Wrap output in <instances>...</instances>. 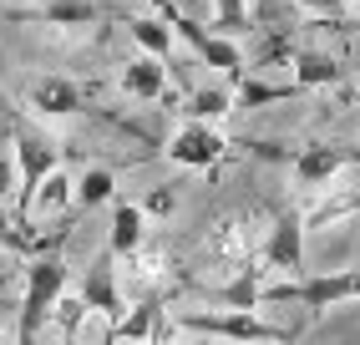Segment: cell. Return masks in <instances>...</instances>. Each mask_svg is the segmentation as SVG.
<instances>
[{
	"label": "cell",
	"mask_w": 360,
	"mask_h": 345,
	"mask_svg": "<svg viewBox=\"0 0 360 345\" xmlns=\"http://www.w3.org/2000/svg\"><path fill=\"white\" fill-rule=\"evenodd\" d=\"M91 305H86V294L77 289V294H61V305H56V325H61V335H77V325H82V315H86Z\"/></svg>",
	"instance_id": "22"
},
{
	"label": "cell",
	"mask_w": 360,
	"mask_h": 345,
	"mask_svg": "<svg viewBox=\"0 0 360 345\" xmlns=\"http://www.w3.org/2000/svg\"><path fill=\"white\" fill-rule=\"evenodd\" d=\"M142 239H148V208L117 193L112 199V224H107V249L117 259H132L142 249Z\"/></svg>",
	"instance_id": "8"
},
{
	"label": "cell",
	"mask_w": 360,
	"mask_h": 345,
	"mask_svg": "<svg viewBox=\"0 0 360 345\" xmlns=\"http://www.w3.org/2000/svg\"><path fill=\"white\" fill-rule=\"evenodd\" d=\"M142 208H148L153 218H173V213H178V193H173V188H153Z\"/></svg>",
	"instance_id": "25"
},
{
	"label": "cell",
	"mask_w": 360,
	"mask_h": 345,
	"mask_svg": "<svg viewBox=\"0 0 360 345\" xmlns=\"http://www.w3.org/2000/svg\"><path fill=\"white\" fill-rule=\"evenodd\" d=\"M345 163H350V153H340V147H330V142H309V147H300V153H295V183L315 193V188H325Z\"/></svg>",
	"instance_id": "12"
},
{
	"label": "cell",
	"mask_w": 360,
	"mask_h": 345,
	"mask_svg": "<svg viewBox=\"0 0 360 345\" xmlns=\"http://www.w3.org/2000/svg\"><path fill=\"white\" fill-rule=\"evenodd\" d=\"M15 168H20V188H15V218H20V234L31 239V199H36V188L41 178L51 168H61V147L36 132L31 122H15Z\"/></svg>",
	"instance_id": "2"
},
{
	"label": "cell",
	"mask_w": 360,
	"mask_h": 345,
	"mask_svg": "<svg viewBox=\"0 0 360 345\" xmlns=\"http://www.w3.org/2000/svg\"><path fill=\"white\" fill-rule=\"evenodd\" d=\"M295 82L304 92H315V87H335L340 82V61H335L330 51H295Z\"/></svg>",
	"instance_id": "15"
},
{
	"label": "cell",
	"mask_w": 360,
	"mask_h": 345,
	"mask_svg": "<svg viewBox=\"0 0 360 345\" xmlns=\"http://www.w3.org/2000/svg\"><path fill=\"white\" fill-rule=\"evenodd\" d=\"M26 107L36 117H77L82 112V87L66 77H36L26 92Z\"/></svg>",
	"instance_id": "11"
},
{
	"label": "cell",
	"mask_w": 360,
	"mask_h": 345,
	"mask_svg": "<svg viewBox=\"0 0 360 345\" xmlns=\"http://www.w3.org/2000/svg\"><path fill=\"white\" fill-rule=\"evenodd\" d=\"M0 244H15V249H26V234H20V218H15V203H0Z\"/></svg>",
	"instance_id": "24"
},
{
	"label": "cell",
	"mask_w": 360,
	"mask_h": 345,
	"mask_svg": "<svg viewBox=\"0 0 360 345\" xmlns=\"http://www.w3.org/2000/svg\"><path fill=\"white\" fill-rule=\"evenodd\" d=\"M127 31H132V41L142 46V51H153V56H173V41H178V31H173V20H162V15H137V20H127Z\"/></svg>",
	"instance_id": "17"
},
{
	"label": "cell",
	"mask_w": 360,
	"mask_h": 345,
	"mask_svg": "<svg viewBox=\"0 0 360 345\" xmlns=\"http://www.w3.org/2000/svg\"><path fill=\"white\" fill-rule=\"evenodd\" d=\"M112 249L86 269V280H82V294H86V305L97 310V315H107V320H122L127 315V300H122V284H117V269H112Z\"/></svg>",
	"instance_id": "9"
},
{
	"label": "cell",
	"mask_w": 360,
	"mask_h": 345,
	"mask_svg": "<svg viewBox=\"0 0 360 345\" xmlns=\"http://www.w3.org/2000/svg\"><path fill=\"white\" fill-rule=\"evenodd\" d=\"M61 294H66V259L51 249V254H41V259L26 269V294H20V325H15V340H20V345L41 340V330L56 320Z\"/></svg>",
	"instance_id": "1"
},
{
	"label": "cell",
	"mask_w": 360,
	"mask_h": 345,
	"mask_svg": "<svg viewBox=\"0 0 360 345\" xmlns=\"http://www.w3.org/2000/svg\"><path fill=\"white\" fill-rule=\"evenodd\" d=\"M117 87H122L132 102H162V96H167V61L153 56V51H142V56H132L122 66Z\"/></svg>",
	"instance_id": "10"
},
{
	"label": "cell",
	"mask_w": 360,
	"mask_h": 345,
	"mask_svg": "<svg viewBox=\"0 0 360 345\" xmlns=\"http://www.w3.org/2000/svg\"><path fill=\"white\" fill-rule=\"evenodd\" d=\"M264 300H300V305H309V310L350 305V300H360V269H340V275H315V280L264 284Z\"/></svg>",
	"instance_id": "5"
},
{
	"label": "cell",
	"mask_w": 360,
	"mask_h": 345,
	"mask_svg": "<svg viewBox=\"0 0 360 345\" xmlns=\"http://www.w3.org/2000/svg\"><path fill=\"white\" fill-rule=\"evenodd\" d=\"M173 335H208V340H290V330L279 325H264L254 320V310H229V315H198V310H183L173 320Z\"/></svg>",
	"instance_id": "4"
},
{
	"label": "cell",
	"mask_w": 360,
	"mask_h": 345,
	"mask_svg": "<svg viewBox=\"0 0 360 345\" xmlns=\"http://www.w3.org/2000/svg\"><path fill=\"white\" fill-rule=\"evenodd\" d=\"M300 11H309V15H320V20H340L345 15V0H295Z\"/></svg>",
	"instance_id": "27"
},
{
	"label": "cell",
	"mask_w": 360,
	"mask_h": 345,
	"mask_svg": "<svg viewBox=\"0 0 360 345\" xmlns=\"http://www.w3.org/2000/svg\"><path fill=\"white\" fill-rule=\"evenodd\" d=\"M15 188H20V168L15 158L0 153V203H15Z\"/></svg>",
	"instance_id": "26"
},
{
	"label": "cell",
	"mask_w": 360,
	"mask_h": 345,
	"mask_svg": "<svg viewBox=\"0 0 360 345\" xmlns=\"http://www.w3.org/2000/svg\"><path fill=\"white\" fill-rule=\"evenodd\" d=\"M304 87L290 77V82H259V77H238V107H249V112H259V107H269V102H290V96H300Z\"/></svg>",
	"instance_id": "16"
},
{
	"label": "cell",
	"mask_w": 360,
	"mask_h": 345,
	"mask_svg": "<svg viewBox=\"0 0 360 345\" xmlns=\"http://www.w3.org/2000/svg\"><path fill=\"white\" fill-rule=\"evenodd\" d=\"M213 249H219V254H233V259H249V239H244V229H238V224H224L219 239H213Z\"/></svg>",
	"instance_id": "23"
},
{
	"label": "cell",
	"mask_w": 360,
	"mask_h": 345,
	"mask_svg": "<svg viewBox=\"0 0 360 345\" xmlns=\"http://www.w3.org/2000/svg\"><path fill=\"white\" fill-rule=\"evenodd\" d=\"M46 26H71V31H91L97 26V6L91 0H51V6L41 11Z\"/></svg>",
	"instance_id": "19"
},
{
	"label": "cell",
	"mask_w": 360,
	"mask_h": 345,
	"mask_svg": "<svg viewBox=\"0 0 360 345\" xmlns=\"http://www.w3.org/2000/svg\"><path fill=\"white\" fill-rule=\"evenodd\" d=\"M167 158H173L178 168H219L229 158V142H224V132L213 127L208 117H188L173 132V142H167Z\"/></svg>",
	"instance_id": "6"
},
{
	"label": "cell",
	"mask_w": 360,
	"mask_h": 345,
	"mask_svg": "<svg viewBox=\"0 0 360 345\" xmlns=\"http://www.w3.org/2000/svg\"><path fill=\"white\" fill-rule=\"evenodd\" d=\"M112 199H117L112 168H86L82 178H77V203L82 208H97V203H112Z\"/></svg>",
	"instance_id": "20"
},
{
	"label": "cell",
	"mask_w": 360,
	"mask_h": 345,
	"mask_svg": "<svg viewBox=\"0 0 360 345\" xmlns=\"http://www.w3.org/2000/svg\"><path fill=\"white\" fill-rule=\"evenodd\" d=\"M264 264L274 269V275H290L300 280L304 275V218L300 213H279L269 224V239H264Z\"/></svg>",
	"instance_id": "7"
},
{
	"label": "cell",
	"mask_w": 360,
	"mask_h": 345,
	"mask_svg": "<svg viewBox=\"0 0 360 345\" xmlns=\"http://www.w3.org/2000/svg\"><path fill=\"white\" fill-rule=\"evenodd\" d=\"M274 11H279V0H254V15H259V20H269Z\"/></svg>",
	"instance_id": "29"
},
{
	"label": "cell",
	"mask_w": 360,
	"mask_h": 345,
	"mask_svg": "<svg viewBox=\"0 0 360 345\" xmlns=\"http://www.w3.org/2000/svg\"><path fill=\"white\" fill-rule=\"evenodd\" d=\"M158 11H162V20H173V31L198 51V61L203 66H213V71H224V77H244V51H238V41H229V31H203L198 20H188L173 0H158Z\"/></svg>",
	"instance_id": "3"
},
{
	"label": "cell",
	"mask_w": 360,
	"mask_h": 345,
	"mask_svg": "<svg viewBox=\"0 0 360 345\" xmlns=\"http://www.w3.org/2000/svg\"><path fill=\"white\" fill-rule=\"evenodd\" d=\"M249 6H254V0H213V26H219V31H244V26H254Z\"/></svg>",
	"instance_id": "21"
},
{
	"label": "cell",
	"mask_w": 360,
	"mask_h": 345,
	"mask_svg": "<svg viewBox=\"0 0 360 345\" xmlns=\"http://www.w3.org/2000/svg\"><path fill=\"white\" fill-rule=\"evenodd\" d=\"M11 280H15V269H11V259H0V300H6V289H11Z\"/></svg>",
	"instance_id": "28"
},
{
	"label": "cell",
	"mask_w": 360,
	"mask_h": 345,
	"mask_svg": "<svg viewBox=\"0 0 360 345\" xmlns=\"http://www.w3.org/2000/svg\"><path fill=\"white\" fill-rule=\"evenodd\" d=\"M350 11H355V15H360V0H350Z\"/></svg>",
	"instance_id": "30"
},
{
	"label": "cell",
	"mask_w": 360,
	"mask_h": 345,
	"mask_svg": "<svg viewBox=\"0 0 360 345\" xmlns=\"http://www.w3.org/2000/svg\"><path fill=\"white\" fill-rule=\"evenodd\" d=\"M158 320H162V305L158 300H142V305H132L122 320H117L112 340H153V335H167Z\"/></svg>",
	"instance_id": "18"
},
{
	"label": "cell",
	"mask_w": 360,
	"mask_h": 345,
	"mask_svg": "<svg viewBox=\"0 0 360 345\" xmlns=\"http://www.w3.org/2000/svg\"><path fill=\"white\" fill-rule=\"evenodd\" d=\"M71 203H77V178H71L66 168H51V172L41 178L36 199H31V229H36V218H56V213H66Z\"/></svg>",
	"instance_id": "13"
},
{
	"label": "cell",
	"mask_w": 360,
	"mask_h": 345,
	"mask_svg": "<svg viewBox=\"0 0 360 345\" xmlns=\"http://www.w3.org/2000/svg\"><path fill=\"white\" fill-rule=\"evenodd\" d=\"M188 117H208V122H219L238 107V87H224V82H213V87H193L188 92Z\"/></svg>",
	"instance_id": "14"
}]
</instances>
